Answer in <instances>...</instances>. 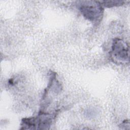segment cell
<instances>
[{
    "label": "cell",
    "mask_w": 130,
    "mask_h": 130,
    "mask_svg": "<svg viewBox=\"0 0 130 130\" xmlns=\"http://www.w3.org/2000/svg\"><path fill=\"white\" fill-rule=\"evenodd\" d=\"M54 117L53 115L41 113L36 117L31 118H24L22 120L21 126L24 129H34V127L38 126V128L43 129L46 128L50 125L52 123V119Z\"/></svg>",
    "instance_id": "cell-3"
},
{
    "label": "cell",
    "mask_w": 130,
    "mask_h": 130,
    "mask_svg": "<svg viewBox=\"0 0 130 130\" xmlns=\"http://www.w3.org/2000/svg\"><path fill=\"white\" fill-rule=\"evenodd\" d=\"M77 6L86 19L94 23H98L102 20L104 8L99 1H80L77 2Z\"/></svg>",
    "instance_id": "cell-1"
},
{
    "label": "cell",
    "mask_w": 130,
    "mask_h": 130,
    "mask_svg": "<svg viewBox=\"0 0 130 130\" xmlns=\"http://www.w3.org/2000/svg\"><path fill=\"white\" fill-rule=\"evenodd\" d=\"M111 60L117 64H124L129 61V45L124 40L116 38L113 40L110 52Z\"/></svg>",
    "instance_id": "cell-2"
},
{
    "label": "cell",
    "mask_w": 130,
    "mask_h": 130,
    "mask_svg": "<svg viewBox=\"0 0 130 130\" xmlns=\"http://www.w3.org/2000/svg\"><path fill=\"white\" fill-rule=\"evenodd\" d=\"M103 7H107V8H112L114 7L120 6L124 4V2L121 1H117V0H113V1H103L100 2Z\"/></svg>",
    "instance_id": "cell-4"
}]
</instances>
